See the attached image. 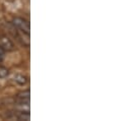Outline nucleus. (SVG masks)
<instances>
[{"mask_svg": "<svg viewBox=\"0 0 131 121\" xmlns=\"http://www.w3.org/2000/svg\"><path fill=\"white\" fill-rule=\"evenodd\" d=\"M12 25L14 26V28H16L18 31H20L21 33L24 34H27V35H30V31H31V28H30V23L23 18V17H13L12 19Z\"/></svg>", "mask_w": 131, "mask_h": 121, "instance_id": "1", "label": "nucleus"}, {"mask_svg": "<svg viewBox=\"0 0 131 121\" xmlns=\"http://www.w3.org/2000/svg\"><path fill=\"white\" fill-rule=\"evenodd\" d=\"M30 91H24L20 92L19 94H17L16 96V103L19 105H28L30 104Z\"/></svg>", "mask_w": 131, "mask_h": 121, "instance_id": "2", "label": "nucleus"}, {"mask_svg": "<svg viewBox=\"0 0 131 121\" xmlns=\"http://www.w3.org/2000/svg\"><path fill=\"white\" fill-rule=\"evenodd\" d=\"M0 47L3 48L5 51H12L13 50V43L6 37V36H1L0 37Z\"/></svg>", "mask_w": 131, "mask_h": 121, "instance_id": "3", "label": "nucleus"}, {"mask_svg": "<svg viewBox=\"0 0 131 121\" xmlns=\"http://www.w3.org/2000/svg\"><path fill=\"white\" fill-rule=\"evenodd\" d=\"M14 80L18 85L24 86V85H26L28 83V77L25 76V75H23V74H16V75H14Z\"/></svg>", "mask_w": 131, "mask_h": 121, "instance_id": "4", "label": "nucleus"}, {"mask_svg": "<svg viewBox=\"0 0 131 121\" xmlns=\"http://www.w3.org/2000/svg\"><path fill=\"white\" fill-rule=\"evenodd\" d=\"M9 73V70L4 67V66H0V77L1 78H5Z\"/></svg>", "mask_w": 131, "mask_h": 121, "instance_id": "5", "label": "nucleus"}, {"mask_svg": "<svg viewBox=\"0 0 131 121\" xmlns=\"http://www.w3.org/2000/svg\"><path fill=\"white\" fill-rule=\"evenodd\" d=\"M4 57H5V50L0 47V62L4 59Z\"/></svg>", "mask_w": 131, "mask_h": 121, "instance_id": "6", "label": "nucleus"}]
</instances>
